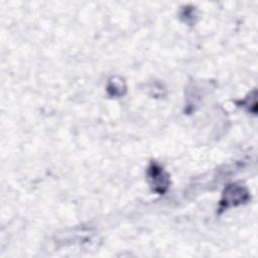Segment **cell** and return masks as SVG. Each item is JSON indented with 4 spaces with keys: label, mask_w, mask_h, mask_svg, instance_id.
Listing matches in <instances>:
<instances>
[{
    "label": "cell",
    "mask_w": 258,
    "mask_h": 258,
    "mask_svg": "<svg viewBox=\"0 0 258 258\" xmlns=\"http://www.w3.org/2000/svg\"><path fill=\"white\" fill-rule=\"evenodd\" d=\"M250 199L248 190L241 184L231 183L228 184L223 192L220 201V210L224 211L231 207H235L246 203Z\"/></svg>",
    "instance_id": "obj_1"
},
{
    "label": "cell",
    "mask_w": 258,
    "mask_h": 258,
    "mask_svg": "<svg viewBox=\"0 0 258 258\" xmlns=\"http://www.w3.org/2000/svg\"><path fill=\"white\" fill-rule=\"evenodd\" d=\"M147 176H148L149 184L153 191L159 195H162L166 191L169 184L168 176L158 163L156 162L150 163L147 170Z\"/></svg>",
    "instance_id": "obj_2"
},
{
    "label": "cell",
    "mask_w": 258,
    "mask_h": 258,
    "mask_svg": "<svg viewBox=\"0 0 258 258\" xmlns=\"http://www.w3.org/2000/svg\"><path fill=\"white\" fill-rule=\"evenodd\" d=\"M125 90V86L122 84V82L119 81H115V80H111L109 82L108 85V92L112 95V96H120L122 95V91Z\"/></svg>",
    "instance_id": "obj_3"
}]
</instances>
